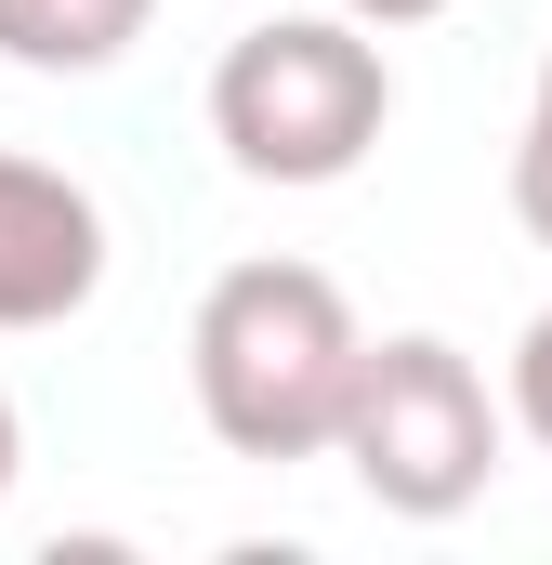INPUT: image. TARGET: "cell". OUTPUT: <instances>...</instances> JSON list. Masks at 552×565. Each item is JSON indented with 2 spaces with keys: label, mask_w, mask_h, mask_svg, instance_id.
<instances>
[{
  "label": "cell",
  "mask_w": 552,
  "mask_h": 565,
  "mask_svg": "<svg viewBox=\"0 0 552 565\" xmlns=\"http://www.w3.org/2000/svg\"><path fill=\"white\" fill-rule=\"evenodd\" d=\"M184 382H198V422L224 434L237 460H329L342 408L369 382V329L329 264H224L198 289V329H184Z\"/></svg>",
  "instance_id": "obj_1"
},
{
  "label": "cell",
  "mask_w": 552,
  "mask_h": 565,
  "mask_svg": "<svg viewBox=\"0 0 552 565\" xmlns=\"http://www.w3.org/2000/svg\"><path fill=\"white\" fill-rule=\"evenodd\" d=\"M382 132H395V53L342 0L237 26L224 66H211V145L251 184H342V171H369Z\"/></svg>",
  "instance_id": "obj_2"
},
{
  "label": "cell",
  "mask_w": 552,
  "mask_h": 565,
  "mask_svg": "<svg viewBox=\"0 0 552 565\" xmlns=\"http://www.w3.org/2000/svg\"><path fill=\"white\" fill-rule=\"evenodd\" d=\"M500 447H513V395H487V369H474L447 329H395V342H369V382H355L329 460L369 487V513L447 526V513L487 500Z\"/></svg>",
  "instance_id": "obj_3"
},
{
  "label": "cell",
  "mask_w": 552,
  "mask_h": 565,
  "mask_svg": "<svg viewBox=\"0 0 552 565\" xmlns=\"http://www.w3.org/2000/svg\"><path fill=\"white\" fill-rule=\"evenodd\" d=\"M93 289H106V198L0 145V329H66Z\"/></svg>",
  "instance_id": "obj_4"
},
{
  "label": "cell",
  "mask_w": 552,
  "mask_h": 565,
  "mask_svg": "<svg viewBox=\"0 0 552 565\" xmlns=\"http://www.w3.org/2000/svg\"><path fill=\"white\" fill-rule=\"evenodd\" d=\"M158 26V0H0V66L26 79H106Z\"/></svg>",
  "instance_id": "obj_5"
},
{
  "label": "cell",
  "mask_w": 552,
  "mask_h": 565,
  "mask_svg": "<svg viewBox=\"0 0 552 565\" xmlns=\"http://www.w3.org/2000/svg\"><path fill=\"white\" fill-rule=\"evenodd\" d=\"M513 224L552 250V53H540V93H527V132H513Z\"/></svg>",
  "instance_id": "obj_6"
},
{
  "label": "cell",
  "mask_w": 552,
  "mask_h": 565,
  "mask_svg": "<svg viewBox=\"0 0 552 565\" xmlns=\"http://www.w3.org/2000/svg\"><path fill=\"white\" fill-rule=\"evenodd\" d=\"M500 395H513V434H527V447L552 460V302L527 316V329H513V382H500Z\"/></svg>",
  "instance_id": "obj_7"
},
{
  "label": "cell",
  "mask_w": 552,
  "mask_h": 565,
  "mask_svg": "<svg viewBox=\"0 0 552 565\" xmlns=\"http://www.w3.org/2000/svg\"><path fill=\"white\" fill-rule=\"evenodd\" d=\"M342 13H355V26H382V40H395V26H434V13H447V0H342Z\"/></svg>",
  "instance_id": "obj_8"
},
{
  "label": "cell",
  "mask_w": 552,
  "mask_h": 565,
  "mask_svg": "<svg viewBox=\"0 0 552 565\" xmlns=\"http://www.w3.org/2000/svg\"><path fill=\"white\" fill-rule=\"evenodd\" d=\"M13 473H26V408H13V382H0V500H13Z\"/></svg>",
  "instance_id": "obj_9"
}]
</instances>
